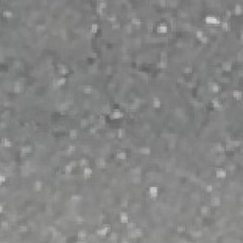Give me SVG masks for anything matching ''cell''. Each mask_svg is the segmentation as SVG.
I'll list each match as a JSON object with an SVG mask.
<instances>
[{
  "label": "cell",
  "mask_w": 243,
  "mask_h": 243,
  "mask_svg": "<svg viewBox=\"0 0 243 243\" xmlns=\"http://www.w3.org/2000/svg\"><path fill=\"white\" fill-rule=\"evenodd\" d=\"M204 22L206 25H219L220 24V18L217 17L216 15L213 14H207L204 17Z\"/></svg>",
  "instance_id": "1"
},
{
  "label": "cell",
  "mask_w": 243,
  "mask_h": 243,
  "mask_svg": "<svg viewBox=\"0 0 243 243\" xmlns=\"http://www.w3.org/2000/svg\"><path fill=\"white\" fill-rule=\"evenodd\" d=\"M124 112H122L121 110L114 109L109 115H108V117H109V119L112 121H116V120H120L122 118H124Z\"/></svg>",
  "instance_id": "2"
},
{
  "label": "cell",
  "mask_w": 243,
  "mask_h": 243,
  "mask_svg": "<svg viewBox=\"0 0 243 243\" xmlns=\"http://www.w3.org/2000/svg\"><path fill=\"white\" fill-rule=\"evenodd\" d=\"M216 178L217 179H220V180H222V179H226L227 178V171L226 169H224V168H217L216 169Z\"/></svg>",
  "instance_id": "3"
},
{
  "label": "cell",
  "mask_w": 243,
  "mask_h": 243,
  "mask_svg": "<svg viewBox=\"0 0 243 243\" xmlns=\"http://www.w3.org/2000/svg\"><path fill=\"white\" fill-rule=\"evenodd\" d=\"M208 89L213 93H219L220 90V86L217 83L215 82H210L208 84Z\"/></svg>",
  "instance_id": "4"
},
{
  "label": "cell",
  "mask_w": 243,
  "mask_h": 243,
  "mask_svg": "<svg viewBox=\"0 0 243 243\" xmlns=\"http://www.w3.org/2000/svg\"><path fill=\"white\" fill-rule=\"evenodd\" d=\"M119 219L122 224H126L129 221V215L126 212H121L119 214Z\"/></svg>",
  "instance_id": "5"
},
{
  "label": "cell",
  "mask_w": 243,
  "mask_h": 243,
  "mask_svg": "<svg viewBox=\"0 0 243 243\" xmlns=\"http://www.w3.org/2000/svg\"><path fill=\"white\" fill-rule=\"evenodd\" d=\"M167 30H168V27L164 22H161V23H160V25H158V27H157L158 33L165 34V33H167Z\"/></svg>",
  "instance_id": "6"
},
{
  "label": "cell",
  "mask_w": 243,
  "mask_h": 243,
  "mask_svg": "<svg viewBox=\"0 0 243 243\" xmlns=\"http://www.w3.org/2000/svg\"><path fill=\"white\" fill-rule=\"evenodd\" d=\"M211 204L213 205V206L215 207H217V206H219V205L221 204V198L219 197V196H212L211 197Z\"/></svg>",
  "instance_id": "7"
},
{
  "label": "cell",
  "mask_w": 243,
  "mask_h": 243,
  "mask_svg": "<svg viewBox=\"0 0 243 243\" xmlns=\"http://www.w3.org/2000/svg\"><path fill=\"white\" fill-rule=\"evenodd\" d=\"M233 68L232 61H224L221 63V70L224 71H231Z\"/></svg>",
  "instance_id": "8"
},
{
  "label": "cell",
  "mask_w": 243,
  "mask_h": 243,
  "mask_svg": "<svg viewBox=\"0 0 243 243\" xmlns=\"http://www.w3.org/2000/svg\"><path fill=\"white\" fill-rule=\"evenodd\" d=\"M12 146V142L11 141L9 138H2L1 140V147L2 148H5V149H8Z\"/></svg>",
  "instance_id": "9"
},
{
  "label": "cell",
  "mask_w": 243,
  "mask_h": 243,
  "mask_svg": "<svg viewBox=\"0 0 243 243\" xmlns=\"http://www.w3.org/2000/svg\"><path fill=\"white\" fill-rule=\"evenodd\" d=\"M220 29L224 32H230L232 30V23L228 22V21L220 22Z\"/></svg>",
  "instance_id": "10"
},
{
  "label": "cell",
  "mask_w": 243,
  "mask_h": 243,
  "mask_svg": "<svg viewBox=\"0 0 243 243\" xmlns=\"http://www.w3.org/2000/svg\"><path fill=\"white\" fill-rule=\"evenodd\" d=\"M86 236H88V235H86V231L85 229H81V230H79V231L77 232V238L81 241L86 240Z\"/></svg>",
  "instance_id": "11"
},
{
  "label": "cell",
  "mask_w": 243,
  "mask_h": 243,
  "mask_svg": "<svg viewBox=\"0 0 243 243\" xmlns=\"http://www.w3.org/2000/svg\"><path fill=\"white\" fill-rule=\"evenodd\" d=\"M21 152H22V153H24L25 155H29V154H30L32 153V146L30 145V144H25V145H23L22 147H21Z\"/></svg>",
  "instance_id": "12"
},
{
  "label": "cell",
  "mask_w": 243,
  "mask_h": 243,
  "mask_svg": "<svg viewBox=\"0 0 243 243\" xmlns=\"http://www.w3.org/2000/svg\"><path fill=\"white\" fill-rule=\"evenodd\" d=\"M115 158H116L117 160L124 161L127 159V153L126 151H119V152H117L116 155H115Z\"/></svg>",
  "instance_id": "13"
},
{
  "label": "cell",
  "mask_w": 243,
  "mask_h": 243,
  "mask_svg": "<svg viewBox=\"0 0 243 243\" xmlns=\"http://www.w3.org/2000/svg\"><path fill=\"white\" fill-rule=\"evenodd\" d=\"M199 213H200L202 216H208L210 213V206L208 205H202V206L199 208Z\"/></svg>",
  "instance_id": "14"
},
{
  "label": "cell",
  "mask_w": 243,
  "mask_h": 243,
  "mask_svg": "<svg viewBox=\"0 0 243 243\" xmlns=\"http://www.w3.org/2000/svg\"><path fill=\"white\" fill-rule=\"evenodd\" d=\"M2 15L4 18H11L14 16V12H12V11L10 10V9H4V10L2 11Z\"/></svg>",
  "instance_id": "15"
},
{
  "label": "cell",
  "mask_w": 243,
  "mask_h": 243,
  "mask_svg": "<svg viewBox=\"0 0 243 243\" xmlns=\"http://www.w3.org/2000/svg\"><path fill=\"white\" fill-rule=\"evenodd\" d=\"M68 136H70V140H72V141L76 140V138L78 137V130L75 128H71L70 131H68Z\"/></svg>",
  "instance_id": "16"
},
{
  "label": "cell",
  "mask_w": 243,
  "mask_h": 243,
  "mask_svg": "<svg viewBox=\"0 0 243 243\" xmlns=\"http://www.w3.org/2000/svg\"><path fill=\"white\" fill-rule=\"evenodd\" d=\"M232 96L234 99L236 100H238V101H240L241 98H242V92L241 90H233L232 92Z\"/></svg>",
  "instance_id": "17"
}]
</instances>
